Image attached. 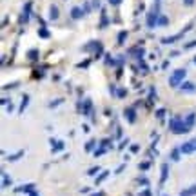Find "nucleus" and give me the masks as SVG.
<instances>
[{
    "instance_id": "f257e3e1",
    "label": "nucleus",
    "mask_w": 196,
    "mask_h": 196,
    "mask_svg": "<svg viewBox=\"0 0 196 196\" xmlns=\"http://www.w3.org/2000/svg\"><path fill=\"white\" fill-rule=\"evenodd\" d=\"M169 131H173L174 134H187L189 131H191V127H189L185 124V120H182V118H173V120H169Z\"/></svg>"
},
{
    "instance_id": "f03ea898",
    "label": "nucleus",
    "mask_w": 196,
    "mask_h": 196,
    "mask_svg": "<svg viewBox=\"0 0 196 196\" xmlns=\"http://www.w3.org/2000/svg\"><path fill=\"white\" fill-rule=\"evenodd\" d=\"M185 75H187L185 69H176V71L173 73V76H171V80H169V84H171L173 87H176V85L182 82V80L185 78Z\"/></svg>"
},
{
    "instance_id": "7ed1b4c3",
    "label": "nucleus",
    "mask_w": 196,
    "mask_h": 196,
    "mask_svg": "<svg viewBox=\"0 0 196 196\" xmlns=\"http://www.w3.org/2000/svg\"><path fill=\"white\" fill-rule=\"evenodd\" d=\"M49 144H51V151H53V153H60V151L65 149V144H64V142H60V140L49 138Z\"/></svg>"
},
{
    "instance_id": "20e7f679",
    "label": "nucleus",
    "mask_w": 196,
    "mask_h": 196,
    "mask_svg": "<svg viewBox=\"0 0 196 196\" xmlns=\"http://www.w3.org/2000/svg\"><path fill=\"white\" fill-rule=\"evenodd\" d=\"M180 149L184 154H191L193 151H196V145H194V142H185V144L180 145Z\"/></svg>"
},
{
    "instance_id": "39448f33",
    "label": "nucleus",
    "mask_w": 196,
    "mask_h": 196,
    "mask_svg": "<svg viewBox=\"0 0 196 196\" xmlns=\"http://www.w3.org/2000/svg\"><path fill=\"white\" fill-rule=\"evenodd\" d=\"M156 24H158V13L151 11L149 15H147V25H149V28H154Z\"/></svg>"
},
{
    "instance_id": "423d86ee",
    "label": "nucleus",
    "mask_w": 196,
    "mask_h": 196,
    "mask_svg": "<svg viewBox=\"0 0 196 196\" xmlns=\"http://www.w3.org/2000/svg\"><path fill=\"white\" fill-rule=\"evenodd\" d=\"M33 189H35V184H28V185H20V187H17L15 193H17V194H22V193H28V194H29Z\"/></svg>"
},
{
    "instance_id": "0eeeda50",
    "label": "nucleus",
    "mask_w": 196,
    "mask_h": 196,
    "mask_svg": "<svg viewBox=\"0 0 196 196\" xmlns=\"http://www.w3.org/2000/svg\"><path fill=\"white\" fill-rule=\"evenodd\" d=\"M124 114L127 116V120H129L131 124H134V122H136V113H134V107H127V109L124 111Z\"/></svg>"
},
{
    "instance_id": "6e6552de",
    "label": "nucleus",
    "mask_w": 196,
    "mask_h": 196,
    "mask_svg": "<svg viewBox=\"0 0 196 196\" xmlns=\"http://www.w3.org/2000/svg\"><path fill=\"white\" fill-rule=\"evenodd\" d=\"M169 178V164H162V176H160V184H165Z\"/></svg>"
},
{
    "instance_id": "1a4fd4ad",
    "label": "nucleus",
    "mask_w": 196,
    "mask_h": 196,
    "mask_svg": "<svg viewBox=\"0 0 196 196\" xmlns=\"http://www.w3.org/2000/svg\"><path fill=\"white\" fill-rule=\"evenodd\" d=\"M78 105H80L78 109L82 111L84 114H89V113H91V107H93V104H91V100H85L84 104H78Z\"/></svg>"
},
{
    "instance_id": "9d476101",
    "label": "nucleus",
    "mask_w": 196,
    "mask_h": 196,
    "mask_svg": "<svg viewBox=\"0 0 196 196\" xmlns=\"http://www.w3.org/2000/svg\"><path fill=\"white\" fill-rule=\"evenodd\" d=\"M29 13H31V2L25 4V9H24V13H22V18H20V22H22V24H25V22L29 20Z\"/></svg>"
},
{
    "instance_id": "9b49d317",
    "label": "nucleus",
    "mask_w": 196,
    "mask_h": 196,
    "mask_svg": "<svg viewBox=\"0 0 196 196\" xmlns=\"http://www.w3.org/2000/svg\"><path fill=\"white\" fill-rule=\"evenodd\" d=\"M82 15H84V13H82V9H80V8H73V9H71V18H73V20L82 18Z\"/></svg>"
},
{
    "instance_id": "f8f14e48",
    "label": "nucleus",
    "mask_w": 196,
    "mask_h": 196,
    "mask_svg": "<svg viewBox=\"0 0 196 196\" xmlns=\"http://www.w3.org/2000/svg\"><path fill=\"white\" fill-rule=\"evenodd\" d=\"M107 176H109V171H102L96 178H94V184H96V185H98V184H102V182H104Z\"/></svg>"
},
{
    "instance_id": "ddd939ff",
    "label": "nucleus",
    "mask_w": 196,
    "mask_h": 196,
    "mask_svg": "<svg viewBox=\"0 0 196 196\" xmlns=\"http://www.w3.org/2000/svg\"><path fill=\"white\" fill-rule=\"evenodd\" d=\"M180 153H182L180 147H174L173 153H171V160H173V162H178V160H180Z\"/></svg>"
},
{
    "instance_id": "4468645a",
    "label": "nucleus",
    "mask_w": 196,
    "mask_h": 196,
    "mask_svg": "<svg viewBox=\"0 0 196 196\" xmlns=\"http://www.w3.org/2000/svg\"><path fill=\"white\" fill-rule=\"evenodd\" d=\"M22 156H24V149L18 151V153H15V154H9V156H8V162H17L18 158H22Z\"/></svg>"
},
{
    "instance_id": "2eb2a0df",
    "label": "nucleus",
    "mask_w": 196,
    "mask_h": 196,
    "mask_svg": "<svg viewBox=\"0 0 196 196\" xmlns=\"http://www.w3.org/2000/svg\"><path fill=\"white\" fill-rule=\"evenodd\" d=\"M94 145H96V140H89L85 144V153H94Z\"/></svg>"
},
{
    "instance_id": "dca6fc26",
    "label": "nucleus",
    "mask_w": 196,
    "mask_h": 196,
    "mask_svg": "<svg viewBox=\"0 0 196 196\" xmlns=\"http://www.w3.org/2000/svg\"><path fill=\"white\" fill-rule=\"evenodd\" d=\"M2 178H4V180H2V187H9V185H11V182H13L11 176H9L8 173H4V174H2Z\"/></svg>"
},
{
    "instance_id": "f3484780",
    "label": "nucleus",
    "mask_w": 196,
    "mask_h": 196,
    "mask_svg": "<svg viewBox=\"0 0 196 196\" xmlns=\"http://www.w3.org/2000/svg\"><path fill=\"white\" fill-rule=\"evenodd\" d=\"M107 151H109V147H105V145H100V147H98V151H94L93 154L98 158V156H102V154H105Z\"/></svg>"
},
{
    "instance_id": "a211bd4d",
    "label": "nucleus",
    "mask_w": 196,
    "mask_h": 196,
    "mask_svg": "<svg viewBox=\"0 0 196 196\" xmlns=\"http://www.w3.org/2000/svg\"><path fill=\"white\" fill-rule=\"evenodd\" d=\"M194 194H196V185L189 187V189H185V191L182 193V196H194Z\"/></svg>"
},
{
    "instance_id": "6ab92c4d",
    "label": "nucleus",
    "mask_w": 196,
    "mask_h": 196,
    "mask_svg": "<svg viewBox=\"0 0 196 196\" xmlns=\"http://www.w3.org/2000/svg\"><path fill=\"white\" fill-rule=\"evenodd\" d=\"M194 120H196V114H194V113H191V114H187V118H185V124H187L189 127H191V125L194 124Z\"/></svg>"
},
{
    "instance_id": "aec40b11",
    "label": "nucleus",
    "mask_w": 196,
    "mask_h": 196,
    "mask_svg": "<svg viewBox=\"0 0 196 196\" xmlns=\"http://www.w3.org/2000/svg\"><path fill=\"white\" fill-rule=\"evenodd\" d=\"M196 87L191 84V82H185V84H182V91H194Z\"/></svg>"
},
{
    "instance_id": "412c9836",
    "label": "nucleus",
    "mask_w": 196,
    "mask_h": 196,
    "mask_svg": "<svg viewBox=\"0 0 196 196\" xmlns=\"http://www.w3.org/2000/svg\"><path fill=\"white\" fill-rule=\"evenodd\" d=\"M28 102H29V96H28V94H24V98H22V105H20V113H24V109L28 107Z\"/></svg>"
},
{
    "instance_id": "4be33fe9",
    "label": "nucleus",
    "mask_w": 196,
    "mask_h": 196,
    "mask_svg": "<svg viewBox=\"0 0 196 196\" xmlns=\"http://www.w3.org/2000/svg\"><path fill=\"white\" fill-rule=\"evenodd\" d=\"M49 15H51V18H53V20H55V18H58V8H56V6H53V8H51Z\"/></svg>"
},
{
    "instance_id": "5701e85b",
    "label": "nucleus",
    "mask_w": 196,
    "mask_h": 196,
    "mask_svg": "<svg viewBox=\"0 0 196 196\" xmlns=\"http://www.w3.org/2000/svg\"><path fill=\"white\" fill-rule=\"evenodd\" d=\"M149 167H151V162H142V164L138 165V169H140V171H147Z\"/></svg>"
},
{
    "instance_id": "b1692460",
    "label": "nucleus",
    "mask_w": 196,
    "mask_h": 196,
    "mask_svg": "<svg viewBox=\"0 0 196 196\" xmlns=\"http://www.w3.org/2000/svg\"><path fill=\"white\" fill-rule=\"evenodd\" d=\"M28 58H29V60H36V58H38V51H36V49L29 51V53H28Z\"/></svg>"
},
{
    "instance_id": "393cba45",
    "label": "nucleus",
    "mask_w": 196,
    "mask_h": 196,
    "mask_svg": "<svg viewBox=\"0 0 196 196\" xmlns=\"http://www.w3.org/2000/svg\"><path fill=\"white\" fill-rule=\"evenodd\" d=\"M127 145H129V140H127V138H125V140H124V142H122V144L118 145V151H124V149H125V147H127Z\"/></svg>"
},
{
    "instance_id": "a878e982",
    "label": "nucleus",
    "mask_w": 196,
    "mask_h": 196,
    "mask_svg": "<svg viewBox=\"0 0 196 196\" xmlns=\"http://www.w3.org/2000/svg\"><path fill=\"white\" fill-rule=\"evenodd\" d=\"M98 171H100V167L96 165V167H91V169H89V171H87V174H89V176H93V174H96Z\"/></svg>"
},
{
    "instance_id": "bb28decb",
    "label": "nucleus",
    "mask_w": 196,
    "mask_h": 196,
    "mask_svg": "<svg viewBox=\"0 0 196 196\" xmlns=\"http://www.w3.org/2000/svg\"><path fill=\"white\" fill-rule=\"evenodd\" d=\"M164 114H165V109H158V111H156V118L162 120V118H164Z\"/></svg>"
},
{
    "instance_id": "cd10ccee",
    "label": "nucleus",
    "mask_w": 196,
    "mask_h": 196,
    "mask_svg": "<svg viewBox=\"0 0 196 196\" xmlns=\"http://www.w3.org/2000/svg\"><path fill=\"white\" fill-rule=\"evenodd\" d=\"M138 184L140 185H147V184H149V180H147L145 176H142V178H138Z\"/></svg>"
},
{
    "instance_id": "c85d7f7f",
    "label": "nucleus",
    "mask_w": 196,
    "mask_h": 196,
    "mask_svg": "<svg viewBox=\"0 0 196 196\" xmlns=\"http://www.w3.org/2000/svg\"><path fill=\"white\" fill-rule=\"evenodd\" d=\"M38 33H40V36H42V38H47V36H49V33H47V29H44V28L40 29Z\"/></svg>"
},
{
    "instance_id": "c756f323",
    "label": "nucleus",
    "mask_w": 196,
    "mask_h": 196,
    "mask_svg": "<svg viewBox=\"0 0 196 196\" xmlns=\"http://www.w3.org/2000/svg\"><path fill=\"white\" fill-rule=\"evenodd\" d=\"M167 22H169L167 17H160V20H158V24H160V25H167Z\"/></svg>"
},
{
    "instance_id": "7c9ffc66",
    "label": "nucleus",
    "mask_w": 196,
    "mask_h": 196,
    "mask_svg": "<svg viewBox=\"0 0 196 196\" xmlns=\"http://www.w3.org/2000/svg\"><path fill=\"white\" fill-rule=\"evenodd\" d=\"M105 64H109V65H114L116 62H114V58H111L109 55H107V56H105Z\"/></svg>"
},
{
    "instance_id": "2f4dec72",
    "label": "nucleus",
    "mask_w": 196,
    "mask_h": 196,
    "mask_svg": "<svg viewBox=\"0 0 196 196\" xmlns=\"http://www.w3.org/2000/svg\"><path fill=\"white\" fill-rule=\"evenodd\" d=\"M140 196H153L151 194V189H144V191L140 193Z\"/></svg>"
},
{
    "instance_id": "473e14b6",
    "label": "nucleus",
    "mask_w": 196,
    "mask_h": 196,
    "mask_svg": "<svg viewBox=\"0 0 196 196\" xmlns=\"http://www.w3.org/2000/svg\"><path fill=\"white\" fill-rule=\"evenodd\" d=\"M125 36H127V33H125V31H122V33H120V36H118V42L122 44V42H124V38H125Z\"/></svg>"
},
{
    "instance_id": "72a5a7b5",
    "label": "nucleus",
    "mask_w": 196,
    "mask_h": 196,
    "mask_svg": "<svg viewBox=\"0 0 196 196\" xmlns=\"http://www.w3.org/2000/svg\"><path fill=\"white\" fill-rule=\"evenodd\" d=\"M62 102H64V100H62V98H58V100H55V102H51V105H49V107H56L58 104H62Z\"/></svg>"
},
{
    "instance_id": "f704fd0d",
    "label": "nucleus",
    "mask_w": 196,
    "mask_h": 196,
    "mask_svg": "<svg viewBox=\"0 0 196 196\" xmlns=\"http://www.w3.org/2000/svg\"><path fill=\"white\" fill-rule=\"evenodd\" d=\"M116 94H118V96H120V98H124V96H125V94H127V91H125V89H118V93H116Z\"/></svg>"
},
{
    "instance_id": "c9c22d12",
    "label": "nucleus",
    "mask_w": 196,
    "mask_h": 196,
    "mask_svg": "<svg viewBox=\"0 0 196 196\" xmlns=\"http://www.w3.org/2000/svg\"><path fill=\"white\" fill-rule=\"evenodd\" d=\"M138 151H140V147H138L136 144H133V145H131V153H138Z\"/></svg>"
},
{
    "instance_id": "e433bc0d",
    "label": "nucleus",
    "mask_w": 196,
    "mask_h": 196,
    "mask_svg": "<svg viewBox=\"0 0 196 196\" xmlns=\"http://www.w3.org/2000/svg\"><path fill=\"white\" fill-rule=\"evenodd\" d=\"M194 45H196V40H194V42H189V44H185V49H193Z\"/></svg>"
},
{
    "instance_id": "4c0bfd02",
    "label": "nucleus",
    "mask_w": 196,
    "mask_h": 196,
    "mask_svg": "<svg viewBox=\"0 0 196 196\" xmlns=\"http://www.w3.org/2000/svg\"><path fill=\"white\" fill-rule=\"evenodd\" d=\"M109 4H111V6H120L122 0H109Z\"/></svg>"
},
{
    "instance_id": "58836bf2",
    "label": "nucleus",
    "mask_w": 196,
    "mask_h": 196,
    "mask_svg": "<svg viewBox=\"0 0 196 196\" xmlns=\"http://www.w3.org/2000/svg\"><path fill=\"white\" fill-rule=\"evenodd\" d=\"M122 136H124V134H122V129L118 127V129H116V138H122Z\"/></svg>"
},
{
    "instance_id": "ea45409f",
    "label": "nucleus",
    "mask_w": 196,
    "mask_h": 196,
    "mask_svg": "<svg viewBox=\"0 0 196 196\" xmlns=\"http://www.w3.org/2000/svg\"><path fill=\"white\" fill-rule=\"evenodd\" d=\"M89 191H91L89 187H84V189H82V191H80V193H82V194H87V193H89Z\"/></svg>"
},
{
    "instance_id": "a19ab883",
    "label": "nucleus",
    "mask_w": 196,
    "mask_h": 196,
    "mask_svg": "<svg viewBox=\"0 0 196 196\" xmlns=\"http://www.w3.org/2000/svg\"><path fill=\"white\" fill-rule=\"evenodd\" d=\"M193 2H194V0H184V4H185V6H193Z\"/></svg>"
},
{
    "instance_id": "79ce46f5",
    "label": "nucleus",
    "mask_w": 196,
    "mask_h": 196,
    "mask_svg": "<svg viewBox=\"0 0 196 196\" xmlns=\"http://www.w3.org/2000/svg\"><path fill=\"white\" fill-rule=\"evenodd\" d=\"M29 196H38V193H36V189H33V191L29 193Z\"/></svg>"
},
{
    "instance_id": "37998d69",
    "label": "nucleus",
    "mask_w": 196,
    "mask_h": 196,
    "mask_svg": "<svg viewBox=\"0 0 196 196\" xmlns=\"http://www.w3.org/2000/svg\"><path fill=\"white\" fill-rule=\"evenodd\" d=\"M93 196H105L104 193H98V194H93Z\"/></svg>"
},
{
    "instance_id": "c03bdc74",
    "label": "nucleus",
    "mask_w": 196,
    "mask_h": 196,
    "mask_svg": "<svg viewBox=\"0 0 196 196\" xmlns=\"http://www.w3.org/2000/svg\"><path fill=\"white\" fill-rule=\"evenodd\" d=\"M194 64H196V58H194Z\"/></svg>"
}]
</instances>
